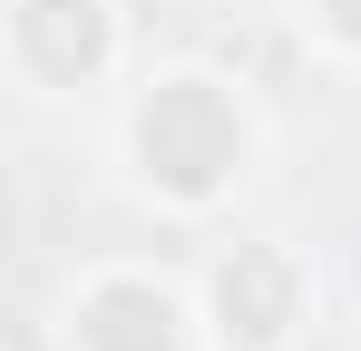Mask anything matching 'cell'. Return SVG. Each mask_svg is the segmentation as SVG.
Instances as JSON below:
<instances>
[{"label":"cell","instance_id":"obj_3","mask_svg":"<svg viewBox=\"0 0 361 351\" xmlns=\"http://www.w3.org/2000/svg\"><path fill=\"white\" fill-rule=\"evenodd\" d=\"M322 10H332V30H352V39H361V0H322Z\"/></svg>","mask_w":361,"mask_h":351},{"label":"cell","instance_id":"obj_1","mask_svg":"<svg viewBox=\"0 0 361 351\" xmlns=\"http://www.w3.org/2000/svg\"><path fill=\"white\" fill-rule=\"evenodd\" d=\"M137 147H147V166L166 176V185H185V195H205L215 176L235 166L244 127L235 108L205 88V78H166L157 98H147V117H137Z\"/></svg>","mask_w":361,"mask_h":351},{"label":"cell","instance_id":"obj_2","mask_svg":"<svg viewBox=\"0 0 361 351\" xmlns=\"http://www.w3.org/2000/svg\"><path fill=\"white\" fill-rule=\"evenodd\" d=\"M225 312H244V342H264V332H283V264H264V254H244L235 273H225Z\"/></svg>","mask_w":361,"mask_h":351}]
</instances>
